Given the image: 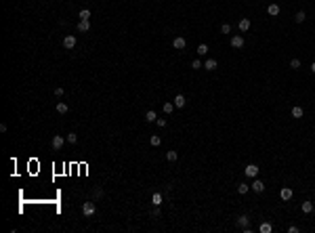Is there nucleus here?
I'll list each match as a JSON object with an SVG mask.
<instances>
[{
  "label": "nucleus",
  "mask_w": 315,
  "mask_h": 233,
  "mask_svg": "<svg viewBox=\"0 0 315 233\" xmlns=\"http://www.w3.org/2000/svg\"><path fill=\"white\" fill-rule=\"evenodd\" d=\"M259 166H256V164H248V166H246V168H244V174H246V177H248V179H256V177H259Z\"/></svg>",
  "instance_id": "1"
},
{
  "label": "nucleus",
  "mask_w": 315,
  "mask_h": 233,
  "mask_svg": "<svg viewBox=\"0 0 315 233\" xmlns=\"http://www.w3.org/2000/svg\"><path fill=\"white\" fill-rule=\"evenodd\" d=\"M82 212H84V216H92V214L97 212V206H95V202H84Z\"/></svg>",
  "instance_id": "2"
},
{
  "label": "nucleus",
  "mask_w": 315,
  "mask_h": 233,
  "mask_svg": "<svg viewBox=\"0 0 315 233\" xmlns=\"http://www.w3.org/2000/svg\"><path fill=\"white\" fill-rule=\"evenodd\" d=\"M63 141H67V139H63L61 134H55V137H53V141H50V147L55 149V151H59V149L63 147Z\"/></svg>",
  "instance_id": "3"
},
{
  "label": "nucleus",
  "mask_w": 315,
  "mask_h": 233,
  "mask_svg": "<svg viewBox=\"0 0 315 233\" xmlns=\"http://www.w3.org/2000/svg\"><path fill=\"white\" fill-rule=\"evenodd\" d=\"M63 46H65V49H67V50H71V49H74V46H76V36H63Z\"/></svg>",
  "instance_id": "4"
},
{
  "label": "nucleus",
  "mask_w": 315,
  "mask_h": 233,
  "mask_svg": "<svg viewBox=\"0 0 315 233\" xmlns=\"http://www.w3.org/2000/svg\"><path fill=\"white\" fill-rule=\"evenodd\" d=\"M172 46H175L176 50H183V49H185V46H187V40H185L183 36H176L175 40H172Z\"/></svg>",
  "instance_id": "5"
},
{
  "label": "nucleus",
  "mask_w": 315,
  "mask_h": 233,
  "mask_svg": "<svg viewBox=\"0 0 315 233\" xmlns=\"http://www.w3.org/2000/svg\"><path fill=\"white\" fill-rule=\"evenodd\" d=\"M231 46H233V49H242V46H244V36H239V34L231 36Z\"/></svg>",
  "instance_id": "6"
},
{
  "label": "nucleus",
  "mask_w": 315,
  "mask_h": 233,
  "mask_svg": "<svg viewBox=\"0 0 315 233\" xmlns=\"http://www.w3.org/2000/svg\"><path fill=\"white\" fill-rule=\"evenodd\" d=\"M250 187H252V191H256V193H263V191H265V183H263L260 179H254V183H252Z\"/></svg>",
  "instance_id": "7"
},
{
  "label": "nucleus",
  "mask_w": 315,
  "mask_h": 233,
  "mask_svg": "<svg viewBox=\"0 0 315 233\" xmlns=\"http://www.w3.org/2000/svg\"><path fill=\"white\" fill-rule=\"evenodd\" d=\"M172 101H175V107H179V109H183V107H185V103H187L185 95H176V97H175Z\"/></svg>",
  "instance_id": "8"
},
{
  "label": "nucleus",
  "mask_w": 315,
  "mask_h": 233,
  "mask_svg": "<svg viewBox=\"0 0 315 233\" xmlns=\"http://www.w3.org/2000/svg\"><path fill=\"white\" fill-rule=\"evenodd\" d=\"M280 198L284 199V202H288V199H292V189H290V187H284V189L280 191Z\"/></svg>",
  "instance_id": "9"
},
{
  "label": "nucleus",
  "mask_w": 315,
  "mask_h": 233,
  "mask_svg": "<svg viewBox=\"0 0 315 233\" xmlns=\"http://www.w3.org/2000/svg\"><path fill=\"white\" fill-rule=\"evenodd\" d=\"M204 67H206V70H208V71H214V70H217V67H218L217 59H208V61L204 63Z\"/></svg>",
  "instance_id": "10"
},
{
  "label": "nucleus",
  "mask_w": 315,
  "mask_h": 233,
  "mask_svg": "<svg viewBox=\"0 0 315 233\" xmlns=\"http://www.w3.org/2000/svg\"><path fill=\"white\" fill-rule=\"evenodd\" d=\"M162 202H164V195H162V193H154V195H151V204L154 206H162Z\"/></svg>",
  "instance_id": "11"
},
{
  "label": "nucleus",
  "mask_w": 315,
  "mask_h": 233,
  "mask_svg": "<svg viewBox=\"0 0 315 233\" xmlns=\"http://www.w3.org/2000/svg\"><path fill=\"white\" fill-rule=\"evenodd\" d=\"M267 13L271 15V17L280 15V4H269V7H267Z\"/></svg>",
  "instance_id": "12"
},
{
  "label": "nucleus",
  "mask_w": 315,
  "mask_h": 233,
  "mask_svg": "<svg viewBox=\"0 0 315 233\" xmlns=\"http://www.w3.org/2000/svg\"><path fill=\"white\" fill-rule=\"evenodd\" d=\"M239 29H242V32H248V29H250V19H248V17L239 19Z\"/></svg>",
  "instance_id": "13"
},
{
  "label": "nucleus",
  "mask_w": 315,
  "mask_h": 233,
  "mask_svg": "<svg viewBox=\"0 0 315 233\" xmlns=\"http://www.w3.org/2000/svg\"><path fill=\"white\" fill-rule=\"evenodd\" d=\"M248 223H250V219H248L246 214H242V216H238V225L242 227V229H246V227H248Z\"/></svg>",
  "instance_id": "14"
},
{
  "label": "nucleus",
  "mask_w": 315,
  "mask_h": 233,
  "mask_svg": "<svg viewBox=\"0 0 315 233\" xmlns=\"http://www.w3.org/2000/svg\"><path fill=\"white\" fill-rule=\"evenodd\" d=\"M166 160L168 162H176V160H179V153H176L175 149H170V151H166Z\"/></svg>",
  "instance_id": "15"
},
{
  "label": "nucleus",
  "mask_w": 315,
  "mask_h": 233,
  "mask_svg": "<svg viewBox=\"0 0 315 233\" xmlns=\"http://www.w3.org/2000/svg\"><path fill=\"white\" fill-rule=\"evenodd\" d=\"M78 17H80V21H88V19H91V11H88V8H82Z\"/></svg>",
  "instance_id": "16"
},
{
  "label": "nucleus",
  "mask_w": 315,
  "mask_h": 233,
  "mask_svg": "<svg viewBox=\"0 0 315 233\" xmlns=\"http://www.w3.org/2000/svg\"><path fill=\"white\" fill-rule=\"evenodd\" d=\"M259 231H260V233H271V231H273V227H271V223H260V227H259Z\"/></svg>",
  "instance_id": "17"
},
{
  "label": "nucleus",
  "mask_w": 315,
  "mask_h": 233,
  "mask_svg": "<svg viewBox=\"0 0 315 233\" xmlns=\"http://www.w3.org/2000/svg\"><path fill=\"white\" fill-rule=\"evenodd\" d=\"M305 19H307V13H305V11H298V13L294 15V21L296 23H302Z\"/></svg>",
  "instance_id": "18"
},
{
  "label": "nucleus",
  "mask_w": 315,
  "mask_h": 233,
  "mask_svg": "<svg viewBox=\"0 0 315 233\" xmlns=\"http://www.w3.org/2000/svg\"><path fill=\"white\" fill-rule=\"evenodd\" d=\"M57 111H59V113H67V111H70V107H67V103H63V101H59V103H57Z\"/></svg>",
  "instance_id": "19"
},
{
  "label": "nucleus",
  "mask_w": 315,
  "mask_h": 233,
  "mask_svg": "<svg viewBox=\"0 0 315 233\" xmlns=\"http://www.w3.org/2000/svg\"><path fill=\"white\" fill-rule=\"evenodd\" d=\"M88 29H91L88 21H78V32H88Z\"/></svg>",
  "instance_id": "20"
},
{
  "label": "nucleus",
  "mask_w": 315,
  "mask_h": 233,
  "mask_svg": "<svg viewBox=\"0 0 315 233\" xmlns=\"http://www.w3.org/2000/svg\"><path fill=\"white\" fill-rule=\"evenodd\" d=\"M305 116V111H302V107H292V118H302Z\"/></svg>",
  "instance_id": "21"
},
{
  "label": "nucleus",
  "mask_w": 315,
  "mask_h": 233,
  "mask_svg": "<svg viewBox=\"0 0 315 233\" xmlns=\"http://www.w3.org/2000/svg\"><path fill=\"white\" fill-rule=\"evenodd\" d=\"M301 208H302V212H305V214H309V212H313V202H302Z\"/></svg>",
  "instance_id": "22"
},
{
  "label": "nucleus",
  "mask_w": 315,
  "mask_h": 233,
  "mask_svg": "<svg viewBox=\"0 0 315 233\" xmlns=\"http://www.w3.org/2000/svg\"><path fill=\"white\" fill-rule=\"evenodd\" d=\"M248 189H250V185H246V183H239L238 185V193H239V195H246Z\"/></svg>",
  "instance_id": "23"
},
{
  "label": "nucleus",
  "mask_w": 315,
  "mask_h": 233,
  "mask_svg": "<svg viewBox=\"0 0 315 233\" xmlns=\"http://www.w3.org/2000/svg\"><path fill=\"white\" fill-rule=\"evenodd\" d=\"M145 120H147V122H155V120H158V116H155L154 109H149V111L145 113Z\"/></svg>",
  "instance_id": "24"
},
{
  "label": "nucleus",
  "mask_w": 315,
  "mask_h": 233,
  "mask_svg": "<svg viewBox=\"0 0 315 233\" xmlns=\"http://www.w3.org/2000/svg\"><path fill=\"white\" fill-rule=\"evenodd\" d=\"M92 198L101 199V198H103V189H101V187H95V189H92Z\"/></svg>",
  "instance_id": "25"
},
{
  "label": "nucleus",
  "mask_w": 315,
  "mask_h": 233,
  "mask_svg": "<svg viewBox=\"0 0 315 233\" xmlns=\"http://www.w3.org/2000/svg\"><path fill=\"white\" fill-rule=\"evenodd\" d=\"M65 139H67V143H78V134L76 132H67Z\"/></svg>",
  "instance_id": "26"
},
{
  "label": "nucleus",
  "mask_w": 315,
  "mask_h": 233,
  "mask_svg": "<svg viewBox=\"0 0 315 233\" xmlns=\"http://www.w3.org/2000/svg\"><path fill=\"white\" fill-rule=\"evenodd\" d=\"M175 111V103H164V113H172Z\"/></svg>",
  "instance_id": "27"
},
{
  "label": "nucleus",
  "mask_w": 315,
  "mask_h": 233,
  "mask_svg": "<svg viewBox=\"0 0 315 233\" xmlns=\"http://www.w3.org/2000/svg\"><path fill=\"white\" fill-rule=\"evenodd\" d=\"M149 143H151L154 147H158V145H160V143H162V139H160V137H158V134H154V137L149 139Z\"/></svg>",
  "instance_id": "28"
},
{
  "label": "nucleus",
  "mask_w": 315,
  "mask_h": 233,
  "mask_svg": "<svg viewBox=\"0 0 315 233\" xmlns=\"http://www.w3.org/2000/svg\"><path fill=\"white\" fill-rule=\"evenodd\" d=\"M208 53V44H200L197 46V55H206Z\"/></svg>",
  "instance_id": "29"
},
{
  "label": "nucleus",
  "mask_w": 315,
  "mask_h": 233,
  "mask_svg": "<svg viewBox=\"0 0 315 233\" xmlns=\"http://www.w3.org/2000/svg\"><path fill=\"white\" fill-rule=\"evenodd\" d=\"M290 67H292V70H298V67H301V59H292V61H290Z\"/></svg>",
  "instance_id": "30"
},
{
  "label": "nucleus",
  "mask_w": 315,
  "mask_h": 233,
  "mask_svg": "<svg viewBox=\"0 0 315 233\" xmlns=\"http://www.w3.org/2000/svg\"><path fill=\"white\" fill-rule=\"evenodd\" d=\"M191 67H193V70H200V67H204V65H202L200 59H193V61H191Z\"/></svg>",
  "instance_id": "31"
},
{
  "label": "nucleus",
  "mask_w": 315,
  "mask_h": 233,
  "mask_svg": "<svg viewBox=\"0 0 315 233\" xmlns=\"http://www.w3.org/2000/svg\"><path fill=\"white\" fill-rule=\"evenodd\" d=\"M221 32H223V34H231V25L229 23H223V25H221Z\"/></svg>",
  "instance_id": "32"
},
{
  "label": "nucleus",
  "mask_w": 315,
  "mask_h": 233,
  "mask_svg": "<svg viewBox=\"0 0 315 233\" xmlns=\"http://www.w3.org/2000/svg\"><path fill=\"white\" fill-rule=\"evenodd\" d=\"M155 124H158L160 128H164V126H166V118H158V120H155Z\"/></svg>",
  "instance_id": "33"
},
{
  "label": "nucleus",
  "mask_w": 315,
  "mask_h": 233,
  "mask_svg": "<svg viewBox=\"0 0 315 233\" xmlns=\"http://www.w3.org/2000/svg\"><path fill=\"white\" fill-rule=\"evenodd\" d=\"M151 216H160V208H158V206H155L154 210H151Z\"/></svg>",
  "instance_id": "34"
},
{
  "label": "nucleus",
  "mask_w": 315,
  "mask_h": 233,
  "mask_svg": "<svg viewBox=\"0 0 315 233\" xmlns=\"http://www.w3.org/2000/svg\"><path fill=\"white\" fill-rule=\"evenodd\" d=\"M55 95H57V97H63V88H61V86H59V88H55Z\"/></svg>",
  "instance_id": "35"
},
{
  "label": "nucleus",
  "mask_w": 315,
  "mask_h": 233,
  "mask_svg": "<svg viewBox=\"0 0 315 233\" xmlns=\"http://www.w3.org/2000/svg\"><path fill=\"white\" fill-rule=\"evenodd\" d=\"M288 231H290V233H296V231H298V227L292 225V227H288Z\"/></svg>",
  "instance_id": "36"
},
{
  "label": "nucleus",
  "mask_w": 315,
  "mask_h": 233,
  "mask_svg": "<svg viewBox=\"0 0 315 233\" xmlns=\"http://www.w3.org/2000/svg\"><path fill=\"white\" fill-rule=\"evenodd\" d=\"M311 71H313V74H315V61H313V63H311Z\"/></svg>",
  "instance_id": "37"
}]
</instances>
